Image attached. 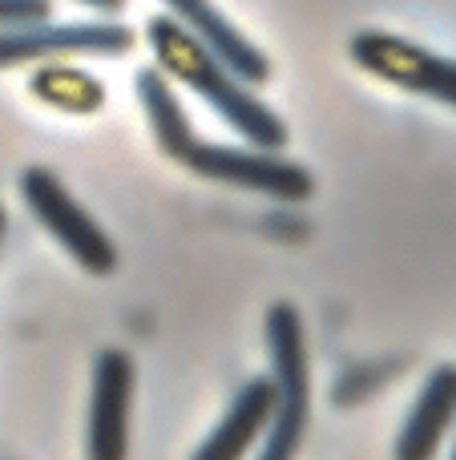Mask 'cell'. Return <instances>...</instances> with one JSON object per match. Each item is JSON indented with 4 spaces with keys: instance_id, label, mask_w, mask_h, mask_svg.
<instances>
[{
    "instance_id": "6da1fadb",
    "label": "cell",
    "mask_w": 456,
    "mask_h": 460,
    "mask_svg": "<svg viewBox=\"0 0 456 460\" xmlns=\"http://www.w3.org/2000/svg\"><path fill=\"white\" fill-rule=\"evenodd\" d=\"M145 40H150V53H153V61H158V69L166 73V77L182 81L186 89H194L234 134L247 137V146H255V150H283V146H287V126H283L279 113L259 102V97L250 93V85H242V81L234 77L202 40H194L170 13L150 16Z\"/></svg>"
},
{
    "instance_id": "7a4b0ae2",
    "label": "cell",
    "mask_w": 456,
    "mask_h": 460,
    "mask_svg": "<svg viewBox=\"0 0 456 460\" xmlns=\"http://www.w3.org/2000/svg\"><path fill=\"white\" fill-rule=\"evenodd\" d=\"M267 359H271V420L259 460H295L311 424V356L295 303L267 307Z\"/></svg>"
},
{
    "instance_id": "3957f363",
    "label": "cell",
    "mask_w": 456,
    "mask_h": 460,
    "mask_svg": "<svg viewBox=\"0 0 456 460\" xmlns=\"http://www.w3.org/2000/svg\"><path fill=\"white\" fill-rule=\"evenodd\" d=\"M16 186H21V199L32 210V218L69 251V259L77 267H85L89 275H113L118 270V246H113V238L65 190V182L53 170L29 166Z\"/></svg>"
},
{
    "instance_id": "277c9868",
    "label": "cell",
    "mask_w": 456,
    "mask_h": 460,
    "mask_svg": "<svg viewBox=\"0 0 456 460\" xmlns=\"http://www.w3.org/2000/svg\"><path fill=\"white\" fill-rule=\"evenodd\" d=\"M347 53L372 77L388 81L396 89H408V93L433 97V102L456 110V61L452 57H441L433 49L417 45V40H404L396 32H380V29L355 32Z\"/></svg>"
},
{
    "instance_id": "5b68a950",
    "label": "cell",
    "mask_w": 456,
    "mask_h": 460,
    "mask_svg": "<svg viewBox=\"0 0 456 460\" xmlns=\"http://www.w3.org/2000/svg\"><path fill=\"white\" fill-rule=\"evenodd\" d=\"M186 170L198 178L223 186H239V190H255L279 202H307L315 194V178L299 162L279 158L275 150H242V146H218V142H194L186 154Z\"/></svg>"
},
{
    "instance_id": "8992f818",
    "label": "cell",
    "mask_w": 456,
    "mask_h": 460,
    "mask_svg": "<svg viewBox=\"0 0 456 460\" xmlns=\"http://www.w3.org/2000/svg\"><path fill=\"white\" fill-rule=\"evenodd\" d=\"M134 45V29L118 21H40L0 32V69L29 61H61V57H126Z\"/></svg>"
},
{
    "instance_id": "52a82bcc",
    "label": "cell",
    "mask_w": 456,
    "mask_h": 460,
    "mask_svg": "<svg viewBox=\"0 0 456 460\" xmlns=\"http://www.w3.org/2000/svg\"><path fill=\"white\" fill-rule=\"evenodd\" d=\"M129 404H134V359L118 348L97 351L93 384H89V460H126L129 456Z\"/></svg>"
},
{
    "instance_id": "ba28073f",
    "label": "cell",
    "mask_w": 456,
    "mask_h": 460,
    "mask_svg": "<svg viewBox=\"0 0 456 460\" xmlns=\"http://www.w3.org/2000/svg\"><path fill=\"white\" fill-rule=\"evenodd\" d=\"M162 4H166L170 16H174L194 40H202L242 85H267V81H271V61H267L210 0H162Z\"/></svg>"
},
{
    "instance_id": "9c48e42d",
    "label": "cell",
    "mask_w": 456,
    "mask_h": 460,
    "mask_svg": "<svg viewBox=\"0 0 456 460\" xmlns=\"http://www.w3.org/2000/svg\"><path fill=\"white\" fill-rule=\"evenodd\" d=\"M456 424V364L433 367V376L425 380L412 412L404 416V429L396 437L392 456L396 460H436L441 440L449 437Z\"/></svg>"
},
{
    "instance_id": "30bf717a",
    "label": "cell",
    "mask_w": 456,
    "mask_h": 460,
    "mask_svg": "<svg viewBox=\"0 0 456 460\" xmlns=\"http://www.w3.org/2000/svg\"><path fill=\"white\" fill-rule=\"evenodd\" d=\"M267 420H271V380L255 376L231 396V408L190 460H242L267 432Z\"/></svg>"
},
{
    "instance_id": "8fae6325",
    "label": "cell",
    "mask_w": 456,
    "mask_h": 460,
    "mask_svg": "<svg viewBox=\"0 0 456 460\" xmlns=\"http://www.w3.org/2000/svg\"><path fill=\"white\" fill-rule=\"evenodd\" d=\"M137 97H142V110L150 118V129L158 137L162 154L174 162H186V154L194 150V129H190V118H186L182 102L174 97L170 89L166 73L162 69H137Z\"/></svg>"
},
{
    "instance_id": "7c38bea8",
    "label": "cell",
    "mask_w": 456,
    "mask_h": 460,
    "mask_svg": "<svg viewBox=\"0 0 456 460\" xmlns=\"http://www.w3.org/2000/svg\"><path fill=\"white\" fill-rule=\"evenodd\" d=\"M32 93L45 105L65 110V113H93V110H101V102H105L101 81L73 69V65H57V61H48L45 69L32 77Z\"/></svg>"
},
{
    "instance_id": "4fadbf2b",
    "label": "cell",
    "mask_w": 456,
    "mask_h": 460,
    "mask_svg": "<svg viewBox=\"0 0 456 460\" xmlns=\"http://www.w3.org/2000/svg\"><path fill=\"white\" fill-rule=\"evenodd\" d=\"M53 16V0H0V32L40 24Z\"/></svg>"
},
{
    "instance_id": "5bb4252c",
    "label": "cell",
    "mask_w": 456,
    "mask_h": 460,
    "mask_svg": "<svg viewBox=\"0 0 456 460\" xmlns=\"http://www.w3.org/2000/svg\"><path fill=\"white\" fill-rule=\"evenodd\" d=\"M73 4H85L93 8V13H105V16H118L121 8H126V0H73Z\"/></svg>"
},
{
    "instance_id": "9a60e30c",
    "label": "cell",
    "mask_w": 456,
    "mask_h": 460,
    "mask_svg": "<svg viewBox=\"0 0 456 460\" xmlns=\"http://www.w3.org/2000/svg\"><path fill=\"white\" fill-rule=\"evenodd\" d=\"M0 238H4V207H0Z\"/></svg>"
},
{
    "instance_id": "2e32d148",
    "label": "cell",
    "mask_w": 456,
    "mask_h": 460,
    "mask_svg": "<svg viewBox=\"0 0 456 460\" xmlns=\"http://www.w3.org/2000/svg\"><path fill=\"white\" fill-rule=\"evenodd\" d=\"M452 460H456V448H452Z\"/></svg>"
}]
</instances>
